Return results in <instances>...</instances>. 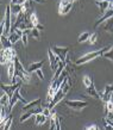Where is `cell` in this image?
<instances>
[{"label": "cell", "mask_w": 113, "mask_h": 130, "mask_svg": "<svg viewBox=\"0 0 113 130\" xmlns=\"http://www.w3.org/2000/svg\"><path fill=\"white\" fill-rule=\"evenodd\" d=\"M48 56H49V61H50V67L52 69V72H56L57 71V68H59V64L61 62V60L60 57L56 54H55L54 51L50 49H48Z\"/></svg>", "instance_id": "obj_9"}, {"label": "cell", "mask_w": 113, "mask_h": 130, "mask_svg": "<svg viewBox=\"0 0 113 130\" xmlns=\"http://www.w3.org/2000/svg\"><path fill=\"white\" fill-rule=\"evenodd\" d=\"M51 50L54 51L56 55L60 57V60L62 61V62L66 63L67 61V54H68V51H69V48H67V47H56V45H51Z\"/></svg>", "instance_id": "obj_6"}, {"label": "cell", "mask_w": 113, "mask_h": 130, "mask_svg": "<svg viewBox=\"0 0 113 130\" xmlns=\"http://www.w3.org/2000/svg\"><path fill=\"white\" fill-rule=\"evenodd\" d=\"M13 61H14V66H16V75L20 80H23V83L29 84L31 81V73H29L27 69L23 67V64H22L18 57H16Z\"/></svg>", "instance_id": "obj_2"}, {"label": "cell", "mask_w": 113, "mask_h": 130, "mask_svg": "<svg viewBox=\"0 0 113 130\" xmlns=\"http://www.w3.org/2000/svg\"><path fill=\"white\" fill-rule=\"evenodd\" d=\"M29 18H30V22L32 23L33 28H36V26H37V25L39 24L38 18H37V14H36L35 12H31V13H30V16H29Z\"/></svg>", "instance_id": "obj_29"}, {"label": "cell", "mask_w": 113, "mask_h": 130, "mask_svg": "<svg viewBox=\"0 0 113 130\" xmlns=\"http://www.w3.org/2000/svg\"><path fill=\"white\" fill-rule=\"evenodd\" d=\"M43 64H44V60H41V61H38V62H32L26 69H27L29 73H33V72H36L37 69H39Z\"/></svg>", "instance_id": "obj_17"}, {"label": "cell", "mask_w": 113, "mask_h": 130, "mask_svg": "<svg viewBox=\"0 0 113 130\" xmlns=\"http://www.w3.org/2000/svg\"><path fill=\"white\" fill-rule=\"evenodd\" d=\"M7 75L10 80H13V78L16 76V66H14V61H11V62L7 64Z\"/></svg>", "instance_id": "obj_15"}, {"label": "cell", "mask_w": 113, "mask_h": 130, "mask_svg": "<svg viewBox=\"0 0 113 130\" xmlns=\"http://www.w3.org/2000/svg\"><path fill=\"white\" fill-rule=\"evenodd\" d=\"M102 30L106 32H108V34H111V35H113V17L106 22V24L102 26Z\"/></svg>", "instance_id": "obj_24"}, {"label": "cell", "mask_w": 113, "mask_h": 130, "mask_svg": "<svg viewBox=\"0 0 113 130\" xmlns=\"http://www.w3.org/2000/svg\"><path fill=\"white\" fill-rule=\"evenodd\" d=\"M41 105V99H36V100H33V102H31V103H27V104H25L23 106V111L24 112H26V111H29V110H31V109H35V107H37V106H39Z\"/></svg>", "instance_id": "obj_16"}, {"label": "cell", "mask_w": 113, "mask_h": 130, "mask_svg": "<svg viewBox=\"0 0 113 130\" xmlns=\"http://www.w3.org/2000/svg\"><path fill=\"white\" fill-rule=\"evenodd\" d=\"M47 119H48V117L43 113V112H39V113H37V115H36V117H35L36 125H43L44 123L47 122Z\"/></svg>", "instance_id": "obj_19"}, {"label": "cell", "mask_w": 113, "mask_h": 130, "mask_svg": "<svg viewBox=\"0 0 113 130\" xmlns=\"http://www.w3.org/2000/svg\"><path fill=\"white\" fill-rule=\"evenodd\" d=\"M109 48H111V47H105V48H102V49H99V50L87 53V54H85L83 56L79 57V59L75 61L74 64H75V66H82V64L89 62V61H92V60H94V59H97V57H99V56H102L106 51L108 50Z\"/></svg>", "instance_id": "obj_1"}, {"label": "cell", "mask_w": 113, "mask_h": 130, "mask_svg": "<svg viewBox=\"0 0 113 130\" xmlns=\"http://www.w3.org/2000/svg\"><path fill=\"white\" fill-rule=\"evenodd\" d=\"M22 85H23V80H19L18 83L16 84H11V85H5V84H1V90L4 91V92H6L8 95H10V98H11L12 95H13V93L16 92L18 88H20L22 87Z\"/></svg>", "instance_id": "obj_5"}, {"label": "cell", "mask_w": 113, "mask_h": 130, "mask_svg": "<svg viewBox=\"0 0 113 130\" xmlns=\"http://www.w3.org/2000/svg\"><path fill=\"white\" fill-rule=\"evenodd\" d=\"M66 105H68V107L74 111H81L83 107L88 105V103L83 100H66Z\"/></svg>", "instance_id": "obj_8"}, {"label": "cell", "mask_w": 113, "mask_h": 130, "mask_svg": "<svg viewBox=\"0 0 113 130\" xmlns=\"http://www.w3.org/2000/svg\"><path fill=\"white\" fill-rule=\"evenodd\" d=\"M112 17H113V10L112 8H109V10H107L105 13H102V16L100 17V18H98L97 22L94 23V28H98L99 25H101L104 22H107V20L111 19Z\"/></svg>", "instance_id": "obj_12"}, {"label": "cell", "mask_w": 113, "mask_h": 130, "mask_svg": "<svg viewBox=\"0 0 113 130\" xmlns=\"http://www.w3.org/2000/svg\"><path fill=\"white\" fill-rule=\"evenodd\" d=\"M0 63L1 66L4 64H8V63L13 61L17 57V51L13 48H7V49H1V54H0Z\"/></svg>", "instance_id": "obj_3"}, {"label": "cell", "mask_w": 113, "mask_h": 130, "mask_svg": "<svg viewBox=\"0 0 113 130\" xmlns=\"http://www.w3.org/2000/svg\"><path fill=\"white\" fill-rule=\"evenodd\" d=\"M69 1H71V3H74V1H76V0H69Z\"/></svg>", "instance_id": "obj_40"}, {"label": "cell", "mask_w": 113, "mask_h": 130, "mask_svg": "<svg viewBox=\"0 0 113 130\" xmlns=\"http://www.w3.org/2000/svg\"><path fill=\"white\" fill-rule=\"evenodd\" d=\"M73 7V3L69 1V0H60L59 4V14L61 16H66L70 12Z\"/></svg>", "instance_id": "obj_7"}, {"label": "cell", "mask_w": 113, "mask_h": 130, "mask_svg": "<svg viewBox=\"0 0 113 130\" xmlns=\"http://www.w3.org/2000/svg\"><path fill=\"white\" fill-rule=\"evenodd\" d=\"M0 42H1V48L3 49H7V48L12 47V43H11V41H10V38L6 37L5 35L0 36Z\"/></svg>", "instance_id": "obj_20"}, {"label": "cell", "mask_w": 113, "mask_h": 130, "mask_svg": "<svg viewBox=\"0 0 113 130\" xmlns=\"http://www.w3.org/2000/svg\"><path fill=\"white\" fill-rule=\"evenodd\" d=\"M99 94H100V99H101L104 103H106L107 100H109L113 95V84L106 85L105 88H104V91L99 92Z\"/></svg>", "instance_id": "obj_11"}, {"label": "cell", "mask_w": 113, "mask_h": 130, "mask_svg": "<svg viewBox=\"0 0 113 130\" xmlns=\"http://www.w3.org/2000/svg\"><path fill=\"white\" fill-rule=\"evenodd\" d=\"M7 117H8V112H6V111H5V106L1 105V106H0V121L4 122Z\"/></svg>", "instance_id": "obj_31"}, {"label": "cell", "mask_w": 113, "mask_h": 130, "mask_svg": "<svg viewBox=\"0 0 113 130\" xmlns=\"http://www.w3.org/2000/svg\"><path fill=\"white\" fill-rule=\"evenodd\" d=\"M11 4H18V0H11Z\"/></svg>", "instance_id": "obj_39"}, {"label": "cell", "mask_w": 113, "mask_h": 130, "mask_svg": "<svg viewBox=\"0 0 113 130\" xmlns=\"http://www.w3.org/2000/svg\"><path fill=\"white\" fill-rule=\"evenodd\" d=\"M97 40H98V35H97V32H93V34H90V37H89V40H88V42H89V44H95L97 43Z\"/></svg>", "instance_id": "obj_34"}, {"label": "cell", "mask_w": 113, "mask_h": 130, "mask_svg": "<svg viewBox=\"0 0 113 130\" xmlns=\"http://www.w3.org/2000/svg\"><path fill=\"white\" fill-rule=\"evenodd\" d=\"M94 4L99 7L101 13H105L107 10H109V1H106V0H94Z\"/></svg>", "instance_id": "obj_14"}, {"label": "cell", "mask_w": 113, "mask_h": 130, "mask_svg": "<svg viewBox=\"0 0 113 130\" xmlns=\"http://www.w3.org/2000/svg\"><path fill=\"white\" fill-rule=\"evenodd\" d=\"M43 113L47 116L48 118H50V116H51V113H52V112H51V109H50V107L47 106V107H43Z\"/></svg>", "instance_id": "obj_35"}, {"label": "cell", "mask_w": 113, "mask_h": 130, "mask_svg": "<svg viewBox=\"0 0 113 130\" xmlns=\"http://www.w3.org/2000/svg\"><path fill=\"white\" fill-rule=\"evenodd\" d=\"M19 91H20V88H18V90H17L16 92L13 93V95L11 97V102H10V105H8V110H7L8 113L11 112L12 107L14 106V105H16V103H17V102H22L23 104H27L26 100H25V99L23 98V95L20 94V92H19Z\"/></svg>", "instance_id": "obj_10"}, {"label": "cell", "mask_w": 113, "mask_h": 130, "mask_svg": "<svg viewBox=\"0 0 113 130\" xmlns=\"http://www.w3.org/2000/svg\"><path fill=\"white\" fill-rule=\"evenodd\" d=\"M30 34H31V29H29V30H25V31H23L22 42H23V45H24V47H27V38H29Z\"/></svg>", "instance_id": "obj_27"}, {"label": "cell", "mask_w": 113, "mask_h": 130, "mask_svg": "<svg viewBox=\"0 0 113 130\" xmlns=\"http://www.w3.org/2000/svg\"><path fill=\"white\" fill-rule=\"evenodd\" d=\"M10 102H11V98H10V95L4 92V94L0 97V105H3V106H7V110H8V105H10Z\"/></svg>", "instance_id": "obj_22"}, {"label": "cell", "mask_w": 113, "mask_h": 130, "mask_svg": "<svg viewBox=\"0 0 113 130\" xmlns=\"http://www.w3.org/2000/svg\"><path fill=\"white\" fill-rule=\"evenodd\" d=\"M105 107L107 113H113V98H111L105 103Z\"/></svg>", "instance_id": "obj_30"}, {"label": "cell", "mask_w": 113, "mask_h": 130, "mask_svg": "<svg viewBox=\"0 0 113 130\" xmlns=\"http://www.w3.org/2000/svg\"><path fill=\"white\" fill-rule=\"evenodd\" d=\"M86 93L94 99H100V94H99V92L95 90V86H94V85L90 87H86Z\"/></svg>", "instance_id": "obj_18"}, {"label": "cell", "mask_w": 113, "mask_h": 130, "mask_svg": "<svg viewBox=\"0 0 113 130\" xmlns=\"http://www.w3.org/2000/svg\"><path fill=\"white\" fill-rule=\"evenodd\" d=\"M11 5V12L13 16H18L20 12L23 11V5L20 4H10Z\"/></svg>", "instance_id": "obj_23"}, {"label": "cell", "mask_w": 113, "mask_h": 130, "mask_svg": "<svg viewBox=\"0 0 113 130\" xmlns=\"http://www.w3.org/2000/svg\"><path fill=\"white\" fill-rule=\"evenodd\" d=\"M102 57H105V59H107V60H109V61H112L113 62V47L109 48L108 50L102 55Z\"/></svg>", "instance_id": "obj_32"}, {"label": "cell", "mask_w": 113, "mask_h": 130, "mask_svg": "<svg viewBox=\"0 0 113 130\" xmlns=\"http://www.w3.org/2000/svg\"><path fill=\"white\" fill-rule=\"evenodd\" d=\"M22 36H23V31L20 30V29H17V30H14V31H12L10 35H8V38H10V41H11L12 44L17 43L19 40H22Z\"/></svg>", "instance_id": "obj_13"}, {"label": "cell", "mask_w": 113, "mask_h": 130, "mask_svg": "<svg viewBox=\"0 0 113 130\" xmlns=\"http://www.w3.org/2000/svg\"><path fill=\"white\" fill-rule=\"evenodd\" d=\"M82 81H83L85 87H90V86H93L94 85L93 79H92V76H90V75H85V76H83V79H82Z\"/></svg>", "instance_id": "obj_26"}, {"label": "cell", "mask_w": 113, "mask_h": 130, "mask_svg": "<svg viewBox=\"0 0 113 130\" xmlns=\"http://www.w3.org/2000/svg\"><path fill=\"white\" fill-rule=\"evenodd\" d=\"M36 28L38 29L39 31H42V30H44V26H43V25H42V24H38V25H37Z\"/></svg>", "instance_id": "obj_38"}, {"label": "cell", "mask_w": 113, "mask_h": 130, "mask_svg": "<svg viewBox=\"0 0 113 130\" xmlns=\"http://www.w3.org/2000/svg\"><path fill=\"white\" fill-rule=\"evenodd\" d=\"M93 129H99V126L95 125V124H93L90 126H86V130H93Z\"/></svg>", "instance_id": "obj_37"}, {"label": "cell", "mask_w": 113, "mask_h": 130, "mask_svg": "<svg viewBox=\"0 0 113 130\" xmlns=\"http://www.w3.org/2000/svg\"><path fill=\"white\" fill-rule=\"evenodd\" d=\"M30 36H32L35 40H39V30L37 28H32L31 29V34Z\"/></svg>", "instance_id": "obj_33"}, {"label": "cell", "mask_w": 113, "mask_h": 130, "mask_svg": "<svg viewBox=\"0 0 113 130\" xmlns=\"http://www.w3.org/2000/svg\"><path fill=\"white\" fill-rule=\"evenodd\" d=\"M89 37H90V34H89V32H82L81 35L79 36L78 42H79V43H83V42H87V41L89 40Z\"/></svg>", "instance_id": "obj_28"}, {"label": "cell", "mask_w": 113, "mask_h": 130, "mask_svg": "<svg viewBox=\"0 0 113 130\" xmlns=\"http://www.w3.org/2000/svg\"><path fill=\"white\" fill-rule=\"evenodd\" d=\"M36 74L38 75V79L39 80H44V75H43V72H42V69L39 68V69H37L36 71Z\"/></svg>", "instance_id": "obj_36"}, {"label": "cell", "mask_w": 113, "mask_h": 130, "mask_svg": "<svg viewBox=\"0 0 113 130\" xmlns=\"http://www.w3.org/2000/svg\"><path fill=\"white\" fill-rule=\"evenodd\" d=\"M11 5H7L6 6V12H5V17H4V20H5V28L4 30L1 31V35H5V36H8L11 34Z\"/></svg>", "instance_id": "obj_4"}, {"label": "cell", "mask_w": 113, "mask_h": 130, "mask_svg": "<svg viewBox=\"0 0 113 130\" xmlns=\"http://www.w3.org/2000/svg\"><path fill=\"white\" fill-rule=\"evenodd\" d=\"M57 118L59 116L56 112H52L50 116V130H55L56 129V124H57Z\"/></svg>", "instance_id": "obj_25"}, {"label": "cell", "mask_w": 113, "mask_h": 130, "mask_svg": "<svg viewBox=\"0 0 113 130\" xmlns=\"http://www.w3.org/2000/svg\"><path fill=\"white\" fill-rule=\"evenodd\" d=\"M12 119H13V117H12V116H8V117L5 119L4 122L0 123V129H1V130L10 129V128H11V124H12Z\"/></svg>", "instance_id": "obj_21"}]
</instances>
